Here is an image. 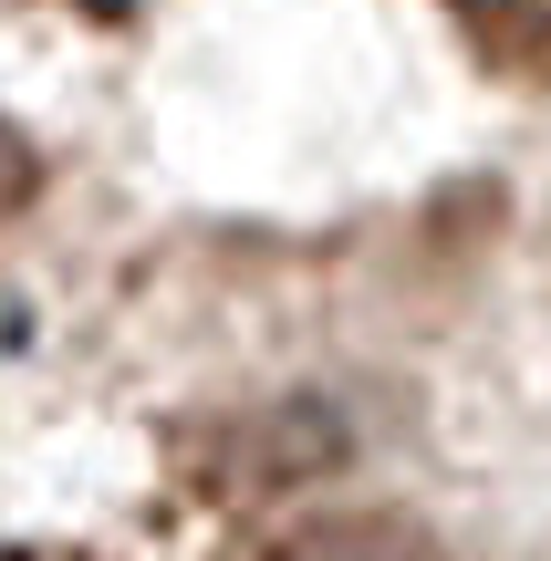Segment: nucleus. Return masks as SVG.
Masks as SVG:
<instances>
[{"label": "nucleus", "mask_w": 551, "mask_h": 561, "mask_svg": "<svg viewBox=\"0 0 551 561\" xmlns=\"http://www.w3.org/2000/svg\"><path fill=\"white\" fill-rule=\"evenodd\" d=\"M344 458H354V426L333 416V405L291 396V405H271V416H240V426H219L208 489H219V500H240V510H261V500H291V489L333 479Z\"/></svg>", "instance_id": "1"}, {"label": "nucleus", "mask_w": 551, "mask_h": 561, "mask_svg": "<svg viewBox=\"0 0 551 561\" xmlns=\"http://www.w3.org/2000/svg\"><path fill=\"white\" fill-rule=\"evenodd\" d=\"M250 561H448V551L406 510H302V520H282Z\"/></svg>", "instance_id": "2"}, {"label": "nucleus", "mask_w": 551, "mask_h": 561, "mask_svg": "<svg viewBox=\"0 0 551 561\" xmlns=\"http://www.w3.org/2000/svg\"><path fill=\"white\" fill-rule=\"evenodd\" d=\"M458 21L500 62H551V0H458Z\"/></svg>", "instance_id": "3"}, {"label": "nucleus", "mask_w": 551, "mask_h": 561, "mask_svg": "<svg viewBox=\"0 0 551 561\" xmlns=\"http://www.w3.org/2000/svg\"><path fill=\"white\" fill-rule=\"evenodd\" d=\"M32 198H42V146L0 115V219H11V208H32Z\"/></svg>", "instance_id": "4"}]
</instances>
